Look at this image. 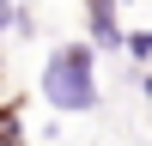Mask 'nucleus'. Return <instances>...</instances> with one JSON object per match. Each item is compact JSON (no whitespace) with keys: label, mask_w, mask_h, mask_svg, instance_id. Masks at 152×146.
<instances>
[{"label":"nucleus","mask_w":152,"mask_h":146,"mask_svg":"<svg viewBox=\"0 0 152 146\" xmlns=\"http://www.w3.org/2000/svg\"><path fill=\"white\" fill-rule=\"evenodd\" d=\"M37 97H43L55 116H91L104 104V79H97V49L85 36H67L43 55L37 73Z\"/></svg>","instance_id":"obj_1"},{"label":"nucleus","mask_w":152,"mask_h":146,"mask_svg":"<svg viewBox=\"0 0 152 146\" xmlns=\"http://www.w3.org/2000/svg\"><path fill=\"white\" fill-rule=\"evenodd\" d=\"M122 0H85V43L104 55V49H122Z\"/></svg>","instance_id":"obj_2"},{"label":"nucleus","mask_w":152,"mask_h":146,"mask_svg":"<svg viewBox=\"0 0 152 146\" xmlns=\"http://www.w3.org/2000/svg\"><path fill=\"white\" fill-rule=\"evenodd\" d=\"M122 55H128L134 67H152V24H140V31H122Z\"/></svg>","instance_id":"obj_3"},{"label":"nucleus","mask_w":152,"mask_h":146,"mask_svg":"<svg viewBox=\"0 0 152 146\" xmlns=\"http://www.w3.org/2000/svg\"><path fill=\"white\" fill-rule=\"evenodd\" d=\"M6 31H18V6H12V0H0V36Z\"/></svg>","instance_id":"obj_4"},{"label":"nucleus","mask_w":152,"mask_h":146,"mask_svg":"<svg viewBox=\"0 0 152 146\" xmlns=\"http://www.w3.org/2000/svg\"><path fill=\"white\" fill-rule=\"evenodd\" d=\"M134 85H140V97H152V67H134Z\"/></svg>","instance_id":"obj_5"},{"label":"nucleus","mask_w":152,"mask_h":146,"mask_svg":"<svg viewBox=\"0 0 152 146\" xmlns=\"http://www.w3.org/2000/svg\"><path fill=\"white\" fill-rule=\"evenodd\" d=\"M122 6H134V0H122Z\"/></svg>","instance_id":"obj_6"}]
</instances>
